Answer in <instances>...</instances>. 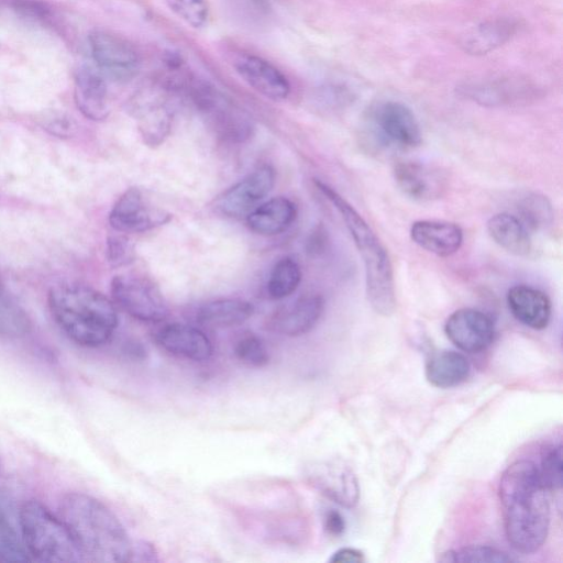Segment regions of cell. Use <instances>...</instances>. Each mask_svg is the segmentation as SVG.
Segmentation results:
<instances>
[{
    "label": "cell",
    "mask_w": 563,
    "mask_h": 563,
    "mask_svg": "<svg viewBox=\"0 0 563 563\" xmlns=\"http://www.w3.org/2000/svg\"><path fill=\"white\" fill-rule=\"evenodd\" d=\"M324 310L323 297L308 294L280 307L267 320V329L285 336H299L314 328Z\"/></svg>",
    "instance_id": "cell-15"
},
{
    "label": "cell",
    "mask_w": 563,
    "mask_h": 563,
    "mask_svg": "<svg viewBox=\"0 0 563 563\" xmlns=\"http://www.w3.org/2000/svg\"><path fill=\"white\" fill-rule=\"evenodd\" d=\"M88 41L92 59L103 76L126 82L137 75L140 56L126 38L108 30H93Z\"/></svg>",
    "instance_id": "cell-8"
},
{
    "label": "cell",
    "mask_w": 563,
    "mask_h": 563,
    "mask_svg": "<svg viewBox=\"0 0 563 563\" xmlns=\"http://www.w3.org/2000/svg\"><path fill=\"white\" fill-rule=\"evenodd\" d=\"M106 256L112 267H121L134 260V247L123 235H112L107 240Z\"/></svg>",
    "instance_id": "cell-36"
},
{
    "label": "cell",
    "mask_w": 563,
    "mask_h": 563,
    "mask_svg": "<svg viewBox=\"0 0 563 563\" xmlns=\"http://www.w3.org/2000/svg\"><path fill=\"white\" fill-rule=\"evenodd\" d=\"M174 92L165 81L157 88L146 89L136 96L133 113L139 120L141 135L145 144L157 146L170 131L173 112L167 103V92Z\"/></svg>",
    "instance_id": "cell-11"
},
{
    "label": "cell",
    "mask_w": 563,
    "mask_h": 563,
    "mask_svg": "<svg viewBox=\"0 0 563 563\" xmlns=\"http://www.w3.org/2000/svg\"><path fill=\"white\" fill-rule=\"evenodd\" d=\"M444 331L449 340L460 350L476 353L490 345L495 335V325L485 312L474 308H462L448 318Z\"/></svg>",
    "instance_id": "cell-13"
},
{
    "label": "cell",
    "mask_w": 563,
    "mask_h": 563,
    "mask_svg": "<svg viewBox=\"0 0 563 563\" xmlns=\"http://www.w3.org/2000/svg\"><path fill=\"white\" fill-rule=\"evenodd\" d=\"M306 478L322 495L344 507L358 500V484L353 471L339 461L317 462L308 466Z\"/></svg>",
    "instance_id": "cell-14"
},
{
    "label": "cell",
    "mask_w": 563,
    "mask_h": 563,
    "mask_svg": "<svg viewBox=\"0 0 563 563\" xmlns=\"http://www.w3.org/2000/svg\"><path fill=\"white\" fill-rule=\"evenodd\" d=\"M443 561L504 563L515 561L506 552L487 545H471L444 554Z\"/></svg>",
    "instance_id": "cell-32"
},
{
    "label": "cell",
    "mask_w": 563,
    "mask_h": 563,
    "mask_svg": "<svg viewBox=\"0 0 563 563\" xmlns=\"http://www.w3.org/2000/svg\"><path fill=\"white\" fill-rule=\"evenodd\" d=\"M518 212L521 222L534 230L545 228L553 217L551 203L544 196L538 194L523 197L518 205Z\"/></svg>",
    "instance_id": "cell-29"
},
{
    "label": "cell",
    "mask_w": 563,
    "mask_h": 563,
    "mask_svg": "<svg viewBox=\"0 0 563 563\" xmlns=\"http://www.w3.org/2000/svg\"><path fill=\"white\" fill-rule=\"evenodd\" d=\"M467 358L455 351L434 353L426 365L428 382L439 388L454 387L463 383L470 374Z\"/></svg>",
    "instance_id": "cell-27"
},
{
    "label": "cell",
    "mask_w": 563,
    "mask_h": 563,
    "mask_svg": "<svg viewBox=\"0 0 563 563\" xmlns=\"http://www.w3.org/2000/svg\"><path fill=\"white\" fill-rule=\"evenodd\" d=\"M3 294V284H2V280H1V276H0V295Z\"/></svg>",
    "instance_id": "cell-43"
},
{
    "label": "cell",
    "mask_w": 563,
    "mask_h": 563,
    "mask_svg": "<svg viewBox=\"0 0 563 563\" xmlns=\"http://www.w3.org/2000/svg\"><path fill=\"white\" fill-rule=\"evenodd\" d=\"M300 282L301 269L298 263L291 257H283L269 274L267 295L275 300L284 299L296 291Z\"/></svg>",
    "instance_id": "cell-28"
},
{
    "label": "cell",
    "mask_w": 563,
    "mask_h": 563,
    "mask_svg": "<svg viewBox=\"0 0 563 563\" xmlns=\"http://www.w3.org/2000/svg\"><path fill=\"white\" fill-rule=\"evenodd\" d=\"M74 99L79 111L88 119L100 121L110 112L104 76L98 68L80 67L75 75Z\"/></svg>",
    "instance_id": "cell-20"
},
{
    "label": "cell",
    "mask_w": 563,
    "mask_h": 563,
    "mask_svg": "<svg viewBox=\"0 0 563 563\" xmlns=\"http://www.w3.org/2000/svg\"><path fill=\"white\" fill-rule=\"evenodd\" d=\"M297 217L296 205L286 197H274L252 209L246 216L249 229L263 236L285 232Z\"/></svg>",
    "instance_id": "cell-23"
},
{
    "label": "cell",
    "mask_w": 563,
    "mask_h": 563,
    "mask_svg": "<svg viewBox=\"0 0 563 563\" xmlns=\"http://www.w3.org/2000/svg\"><path fill=\"white\" fill-rule=\"evenodd\" d=\"M0 559L12 562L29 561V553L23 541L19 539L2 511H0Z\"/></svg>",
    "instance_id": "cell-33"
},
{
    "label": "cell",
    "mask_w": 563,
    "mask_h": 563,
    "mask_svg": "<svg viewBox=\"0 0 563 563\" xmlns=\"http://www.w3.org/2000/svg\"><path fill=\"white\" fill-rule=\"evenodd\" d=\"M59 518L67 528L82 561L129 562L133 543L119 518L100 500L68 493L59 503Z\"/></svg>",
    "instance_id": "cell-2"
},
{
    "label": "cell",
    "mask_w": 563,
    "mask_h": 563,
    "mask_svg": "<svg viewBox=\"0 0 563 563\" xmlns=\"http://www.w3.org/2000/svg\"><path fill=\"white\" fill-rule=\"evenodd\" d=\"M316 187L334 206L354 241L365 271V292L371 307L388 317L396 310V292L388 252L364 218L339 192L316 179Z\"/></svg>",
    "instance_id": "cell-4"
},
{
    "label": "cell",
    "mask_w": 563,
    "mask_h": 563,
    "mask_svg": "<svg viewBox=\"0 0 563 563\" xmlns=\"http://www.w3.org/2000/svg\"><path fill=\"white\" fill-rule=\"evenodd\" d=\"M111 295L124 312L140 321L159 322L169 313L158 288L143 277L115 276L111 282Z\"/></svg>",
    "instance_id": "cell-7"
},
{
    "label": "cell",
    "mask_w": 563,
    "mask_h": 563,
    "mask_svg": "<svg viewBox=\"0 0 563 563\" xmlns=\"http://www.w3.org/2000/svg\"><path fill=\"white\" fill-rule=\"evenodd\" d=\"M236 9L247 19L261 20L268 15L271 7L268 0H233Z\"/></svg>",
    "instance_id": "cell-38"
},
{
    "label": "cell",
    "mask_w": 563,
    "mask_h": 563,
    "mask_svg": "<svg viewBox=\"0 0 563 563\" xmlns=\"http://www.w3.org/2000/svg\"><path fill=\"white\" fill-rule=\"evenodd\" d=\"M238 74L264 97L279 101L288 97L290 85L284 74L269 62L254 55H244L235 62Z\"/></svg>",
    "instance_id": "cell-19"
},
{
    "label": "cell",
    "mask_w": 563,
    "mask_h": 563,
    "mask_svg": "<svg viewBox=\"0 0 563 563\" xmlns=\"http://www.w3.org/2000/svg\"><path fill=\"white\" fill-rule=\"evenodd\" d=\"M324 529L331 536H341L345 529V521L342 515L336 510H329L324 517Z\"/></svg>",
    "instance_id": "cell-40"
},
{
    "label": "cell",
    "mask_w": 563,
    "mask_h": 563,
    "mask_svg": "<svg viewBox=\"0 0 563 563\" xmlns=\"http://www.w3.org/2000/svg\"><path fill=\"white\" fill-rule=\"evenodd\" d=\"M492 240L510 254L523 256L532 247L528 228L521 220L508 212L492 216L486 224Z\"/></svg>",
    "instance_id": "cell-26"
},
{
    "label": "cell",
    "mask_w": 563,
    "mask_h": 563,
    "mask_svg": "<svg viewBox=\"0 0 563 563\" xmlns=\"http://www.w3.org/2000/svg\"><path fill=\"white\" fill-rule=\"evenodd\" d=\"M157 560V551L153 544L146 541L133 544L131 561L155 562Z\"/></svg>",
    "instance_id": "cell-39"
},
{
    "label": "cell",
    "mask_w": 563,
    "mask_h": 563,
    "mask_svg": "<svg viewBox=\"0 0 563 563\" xmlns=\"http://www.w3.org/2000/svg\"><path fill=\"white\" fill-rule=\"evenodd\" d=\"M463 96L484 106H503L532 97L533 87L519 77H499L462 85Z\"/></svg>",
    "instance_id": "cell-18"
},
{
    "label": "cell",
    "mask_w": 563,
    "mask_h": 563,
    "mask_svg": "<svg viewBox=\"0 0 563 563\" xmlns=\"http://www.w3.org/2000/svg\"><path fill=\"white\" fill-rule=\"evenodd\" d=\"M235 357L246 366L264 367L269 363V352L264 341L255 334L241 336L234 345Z\"/></svg>",
    "instance_id": "cell-31"
},
{
    "label": "cell",
    "mask_w": 563,
    "mask_h": 563,
    "mask_svg": "<svg viewBox=\"0 0 563 563\" xmlns=\"http://www.w3.org/2000/svg\"><path fill=\"white\" fill-rule=\"evenodd\" d=\"M397 186L417 201L439 199L446 190V179L437 168L418 162H400L394 168Z\"/></svg>",
    "instance_id": "cell-17"
},
{
    "label": "cell",
    "mask_w": 563,
    "mask_h": 563,
    "mask_svg": "<svg viewBox=\"0 0 563 563\" xmlns=\"http://www.w3.org/2000/svg\"><path fill=\"white\" fill-rule=\"evenodd\" d=\"M562 445H554L543 453L538 467L540 479L547 490H556L562 486Z\"/></svg>",
    "instance_id": "cell-34"
},
{
    "label": "cell",
    "mask_w": 563,
    "mask_h": 563,
    "mask_svg": "<svg viewBox=\"0 0 563 563\" xmlns=\"http://www.w3.org/2000/svg\"><path fill=\"white\" fill-rule=\"evenodd\" d=\"M31 327L26 312L14 301L0 295V335L20 338L25 335Z\"/></svg>",
    "instance_id": "cell-30"
},
{
    "label": "cell",
    "mask_w": 563,
    "mask_h": 563,
    "mask_svg": "<svg viewBox=\"0 0 563 563\" xmlns=\"http://www.w3.org/2000/svg\"><path fill=\"white\" fill-rule=\"evenodd\" d=\"M12 9L21 16L45 21L52 16L51 5L43 0H12Z\"/></svg>",
    "instance_id": "cell-37"
},
{
    "label": "cell",
    "mask_w": 563,
    "mask_h": 563,
    "mask_svg": "<svg viewBox=\"0 0 563 563\" xmlns=\"http://www.w3.org/2000/svg\"><path fill=\"white\" fill-rule=\"evenodd\" d=\"M371 122L380 141L398 148L421 143V131L413 112L398 101H385L371 112Z\"/></svg>",
    "instance_id": "cell-9"
},
{
    "label": "cell",
    "mask_w": 563,
    "mask_h": 563,
    "mask_svg": "<svg viewBox=\"0 0 563 563\" xmlns=\"http://www.w3.org/2000/svg\"><path fill=\"white\" fill-rule=\"evenodd\" d=\"M186 86L194 104L220 139L232 143L250 139L253 123L243 110L205 81L192 80Z\"/></svg>",
    "instance_id": "cell-6"
},
{
    "label": "cell",
    "mask_w": 563,
    "mask_h": 563,
    "mask_svg": "<svg viewBox=\"0 0 563 563\" xmlns=\"http://www.w3.org/2000/svg\"><path fill=\"white\" fill-rule=\"evenodd\" d=\"M52 133L64 136L69 135L71 133V122L64 120L63 118H57L53 122H49L47 128Z\"/></svg>",
    "instance_id": "cell-42"
},
{
    "label": "cell",
    "mask_w": 563,
    "mask_h": 563,
    "mask_svg": "<svg viewBox=\"0 0 563 563\" xmlns=\"http://www.w3.org/2000/svg\"><path fill=\"white\" fill-rule=\"evenodd\" d=\"M22 541L40 562L82 561L67 528L38 500L24 501L19 511Z\"/></svg>",
    "instance_id": "cell-5"
},
{
    "label": "cell",
    "mask_w": 563,
    "mask_h": 563,
    "mask_svg": "<svg viewBox=\"0 0 563 563\" xmlns=\"http://www.w3.org/2000/svg\"><path fill=\"white\" fill-rule=\"evenodd\" d=\"M331 562H364V554L352 548H343L334 552L330 559Z\"/></svg>",
    "instance_id": "cell-41"
},
{
    "label": "cell",
    "mask_w": 563,
    "mask_h": 563,
    "mask_svg": "<svg viewBox=\"0 0 563 563\" xmlns=\"http://www.w3.org/2000/svg\"><path fill=\"white\" fill-rule=\"evenodd\" d=\"M411 240L421 249L440 257L455 254L463 243L462 228L450 221L418 220L410 228Z\"/></svg>",
    "instance_id": "cell-21"
},
{
    "label": "cell",
    "mask_w": 563,
    "mask_h": 563,
    "mask_svg": "<svg viewBox=\"0 0 563 563\" xmlns=\"http://www.w3.org/2000/svg\"><path fill=\"white\" fill-rule=\"evenodd\" d=\"M275 179L274 168L263 165L224 191L217 200V208L232 218L247 214L271 192Z\"/></svg>",
    "instance_id": "cell-12"
},
{
    "label": "cell",
    "mask_w": 563,
    "mask_h": 563,
    "mask_svg": "<svg viewBox=\"0 0 563 563\" xmlns=\"http://www.w3.org/2000/svg\"><path fill=\"white\" fill-rule=\"evenodd\" d=\"M155 340L166 352L194 362L208 361L213 353L209 338L194 325L167 323L155 332Z\"/></svg>",
    "instance_id": "cell-16"
},
{
    "label": "cell",
    "mask_w": 563,
    "mask_h": 563,
    "mask_svg": "<svg viewBox=\"0 0 563 563\" xmlns=\"http://www.w3.org/2000/svg\"><path fill=\"white\" fill-rule=\"evenodd\" d=\"M169 9L192 27H202L208 20L206 0H166Z\"/></svg>",
    "instance_id": "cell-35"
},
{
    "label": "cell",
    "mask_w": 563,
    "mask_h": 563,
    "mask_svg": "<svg viewBox=\"0 0 563 563\" xmlns=\"http://www.w3.org/2000/svg\"><path fill=\"white\" fill-rule=\"evenodd\" d=\"M47 302L56 324L81 346L98 347L106 344L118 327L113 303L90 287L55 286L48 292Z\"/></svg>",
    "instance_id": "cell-3"
},
{
    "label": "cell",
    "mask_w": 563,
    "mask_h": 563,
    "mask_svg": "<svg viewBox=\"0 0 563 563\" xmlns=\"http://www.w3.org/2000/svg\"><path fill=\"white\" fill-rule=\"evenodd\" d=\"M517 27L518 24L512 19L488 20L463 35L461 46L468 54L483 55L506 43L515 34Z\"/></svg>",
    "instance_id": "cell-25"
},
{
    "label": "cell",
    "mask_w": 563,
    "mask_h": 563,
    "mask_svg": "<svg viewBox=\"0 0 563 563\" xmlns=\"http://www.w3.org/2000/svg\"><path fill=\"white\" fill-rule=\"evenodd\" d=\"M507 305L511 314L522 324L542 330L548 327L552 306L542 290L529 285H515L507 292Z\"/></svg>",
    "instance_id": "cell-22"
},
{
    "label": "cell",
    "mask_w": 563,
    "mask_h": 563,
    "mask_svg": "<svg viewBox=\"0 0 563 563\" xmlns=\"http://www.w3.org/2000/svg\"><path fill=\"white\" fill-rule=\"evenodd\" d=\"M505 532L510 545L521 553H533L544 543L550 525V506L537 465L516 461L499 483Z\"/></svg>",
    "instance_id": "cell-1"
},
{
    "label": "cell",
    "mask_w": 563,
    "mask_h": 563,
    "mask_svg": "<svg viewBox=\"0 0 563 563\" xmlns=\"http://www.w3.org/2000/svg\"><path fill=\"white\" fill-rule=\"evenodd\" d=\"M254 306L244 299L223 298L202 305L196 312V321L206 328H231L247 321Z\"/></svg>",
    "instance_id": "cell-24"
},
{
    "label": "cell",
    "mask_w": 563,
    "mask_h": 563,
    "mask_svg": "<svg viewBox=\"0 0 563 563\" xmlns=\"http://www.w3.org/2000/svg\"><path fill=\"white\" fill-rule=\"evenodd\" d=\"M169 219L168 212L153 207L136 187L126 189L109 213L111 228L121 233L145 232L165 224Z\"/></svg>",
    "instance_id": "cell-10"
}]
</instances>
